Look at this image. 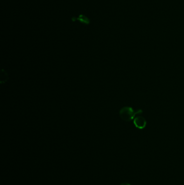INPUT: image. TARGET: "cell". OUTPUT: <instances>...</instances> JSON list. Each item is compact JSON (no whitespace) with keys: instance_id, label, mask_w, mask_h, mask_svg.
<instances>
[{"instance_id":"obj_1","label":"cell","mask_w":184,"mask_h":185,"mask_svg":"<svg viewBox=\"0 0 184 185\" xmlns=\"http://www.w3.org/2000/svg\"><path fill=\"white\" fill-rule=\"evenodd\" d=\"M143 113L142 109H138L137 111L134 110L131 107H124L120 111V115L123 120L129 122L133 120L136 116Z\"/></svg>"},{"instance_id":"obj_2","label":"cell","mask_w":184,"mask_h":185,"mask_svg":"<svg viewBox=\"0 0 184 185\" xmlns=\"http://www.w3.org/2000/svg\"><path fill=\"white\" fill-rule=\"evenodd\" d=\"M134 126L139 130H143L147 125V121L142 116H136L134 119Z\"/></svg>"},{"instance_id":"obj_3","label":"cell","mask_w":184,"mask_h":185,"mask_svg":"<svg viewBox=\"0 0 184 185\" xmlns=\"http://www.w3.org/2000/svg\"><path fill=\"white\" fill-rule=\"evenodd\" d=\"M72 21L75 22L76 20L79 21L80 23H83L84 25H88L90 23V20L87 17V16H85L83 14H80L78 17H72Z\"/></svg>"},{"instance_id":"obj_4","label":"cell","mask_w":184,"mask_h":185,"mask_svg":"<svg viewBox=\"0 0 184 185\" xmlns=\"http://www.w3.org/2000/svg\"><path fill=\"white\" fill-rule=\"evenodd\" d=\"M120 185H130V183H121V184H120Z\"/></svg>"}]
</instances>
